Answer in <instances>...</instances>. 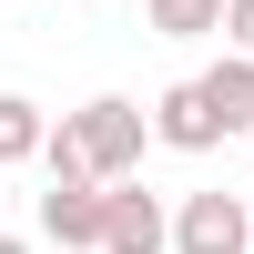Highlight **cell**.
<instances>
[{"label":"cell","mask_w":254,"mask_h":254,"mask_svg":"<svg viewBox=\"0 0 254 254\" xmlns=\"http://www.w3.org/2000/svg\"><path fill=\"white\" fill-rule=\"evenodd\" d=\"M193 81H203V102H214L224 132H254V61H244V51H224L214 71H193Z\"/></svg>","instance_id":"6"},{"label":"cell","mask_w":254,"mask_h":254,"mask_svg":"<svg viewBox=\"0 0 254 254\" xmlns=\"http://www.w3.org/2000/svg\"><path fill=\"white\" fill-rule=\"evenodd\" d=\"M142 20H153L163 41H214L224 31V0H142Z\"/></svg>","instance_id":"8"},{"label":"cell","mask_w":254,"mask_h":254,"mask_svg":"<svg viewBox=\"0 0 254 254\" xmlns=\"http://www.w3.org/2000/svg\"><path fill=\"white\" fill-rule=\"evenodd\" d=\"M142 142H153L142 102L92 92L81 112H61L51 132H41V173H51V183H132L142 173Z\"/></svg>","instance_id":"1"},{"label":"cell","mask_w":254,"mask_h":254,"mask_svg":"<svg viewBox=\"0 0 254 254\" xmlns=\"http://www.w3.org/2000/svg\"><path fill=\"white\" fill-rule=\"evenodd\" d=\"M142 122H153L163 153H214V142H224V122H214V102H203V81H163Z\"/></svg>","instance_id":"4"},{"label":"cell","mask_w":254,"mask_h":254,"mask_svg":"<svg viewBox=\"0 0 254 254\" xmlns=\"http://www.w3.org/2000/svg\"><path fill=\"white\" fill-rule=\"evenodd\" d=\"M173 254H254V203L203 183V193L173 203Z\"/></svg>","instance_id":"2"},{"label":"cell","mask_w":254,"mask_h":254,"mask_svg":"<svg viewBox=\"0 0 254 254\" xmlns=\"http://www.w3.org/2000/svg\"><path fill=\"white\" fill-rule=\"evenodd\" d=\"M41 132H51V112L31 92H0V173L10 163H41Z\"/></svg>","instance_id":"7"},{"label":"cell","mask_w":254,"mask_h":254,"mask_svg":"<svg viewBox=\"0 0 254 254\" xmlns=\"http://www.w3.org/2000/svg\"><path fill=\"white\" fill-rule=\"evenodd\" d=\"M41 234L61 254H102V183H51L41 193Z\"/></svg>","instance_id":"5"},{"label":"cell","mask_w":254,"mask_h":254,"mask_svg":"<svg viewBox=\"0 0 254 254\" xmlns=\"http://www.w3.org/2000/svg\"><path fill=\"white\" fill-rule=\"evenodd\" d=\"M214 41H224V51H244V61H254V0H224V31H214Z\"/></svg>","instance_id":"9"},{"label":"cell","mask_w":254,"mask_h":254,"mask_svg":"<svg viewBox=\"0 0 254 254\" xmlns=\"http://www.w3.org/2000/svg\"><path fill=\"white\" fill-rule=\"evenodd\" d=\"M102 254H173V203L142 183H102Z\"/></svg>","instance_id":"3"},{"label":"cell","mask_w":254,"mask_h":254,"mask_svg":"<svg viewBox=\"0 0 254 254\" xmlns=\"http://www.w3.org/2000/svg\"><path fill=\"white\" fill-rule=\"evenodd\" d=\"M0 254H31V244H20V234H0Z\"/></svg>","instance_id":"10"}]
</instances>
